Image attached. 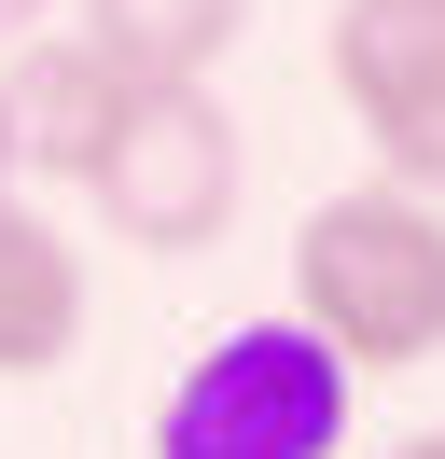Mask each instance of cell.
Here are the masks:
<instances>
[{
    "mask_svg": "<svg viewBox=\"0 0 445 459\" xmlns=\"http://www.w3.org/2000/svg\"><path fill=\"white\" fill-rule=\"evenodd\" d=\"M292 320L334 348L348 376H404L445 348V209L348 181V195L306 209L292 237Z\"/></svg>",
    "mask_w": 445,
    "mask_h": 459,
    "instance_id": "6da1fadb",
    "label": "cell"
},
{
    "mask_svg": "<svg viewBox=\"0 0 445 459\" xmlns=\"http://www.w3.org/2000/svg\"><path fill=\"white\" fill-rule=\"evenodd\" d=\"M348 390L362 376L306 320H237L153 403V459H334L348 446Z\"/></svg>",
    "mask_w": 445,
    "mask_h": 459,
    "instance_id": "7a4b0ae2",
    "label": "cell"
},
{
    "mask_svg": "<svg viewBox=\"0 0 445 459\" xmlns=\"http://www.w3.org/2000/svg\"><path fill=\"white\" fill-rule=\"evenodd\" d=\"M83 195H98V223L126 251H209L237 223V126H222V98L209 84H139L126 126L98 140V168H83Z\"/></svg>",
    "mask_w": 445,
    "mask_h": 459,
    "instance_id": "3957f363",
    "label": "cell"
},
{
    "mask_svg": "<svg viewBox=\"0 0 445 459\" xmlns=\"http://www.w3.org/2000/svg\"><path fill=\"white\" fill-rule=\"evenodd\" d=\"M0 98H14V168L83 181V168H98V140L126 126L139 84H126L83 29H42V42H14V56H0Z\"/></svg>",
    "mask_w": 445,
    "mask_h": 459,
    "instance_id": "277c9868",
    "label": "cell"
},
{
    "mask_svg": "<svg viewBox=\"0 0 445 459\" xmlns=\"http://www.w3.org/2000/svg\"><path fill=\"white\" fill-rule=\"evenodd\" d=\"M83 348V251L56 237V209L0 195V376H56Z\"/></svg>",
    "mask_w": 445,
    "mask_h": 459,
    "instance_id": "5b68a950",
    "label": "cell"
},
{
    "mask_svg": "<svg viewBox=\"0 0 445 459\" xmlns=\"http://www.w3.org/2000/svg\"><path fill=\"white\" fill-rule=\"evenodd\" d=\"M334 98L362 126H404L417 98H445V0H334Z\"/></svg>",
    "mask_w": 445,
    "mask_h": 459,
    "instance_id": "8992f818",
    "label": "cell"
},
{
    "mask_svg": "<svg viewBox=\"0 0 445 459\" xmlns=\"http://www.w3.org/2000/svg\"><path fill=\"white\" fill-rule=\"evenodd\" d=\"M250 0H83V42H98L126 84H209L237 56Z\"/></svg>",
    "mask_w": 445,
    "mask_h": 459,
    "instance_id": "52a82bcc",
    "label": "cell"
},
{
    "mask_svg": "<svg viewBox=\"0 0 445 459\" xmlns=\"http://www.w3.org/2000/svg\"><path fill=\"white\" fill-rule=\"evenodd\" d=\"M376 181L417 195V209H445V98H417L404 126H376Z\"/></svg>",
    "mask_w": 445,
    "mask_h": 459,
    "instance_id": "ba28073f",
    "label": "cell"
},
{
    "mask_svg": "<svg viewBox=\"0 0 445 459\" xmlns=\"http://www.w3.org/2000/svg\"><path fill=\"white\" fill-rule=\"evenodd\" d=\"M56 29V0H0V42H42Z\"/></svg>",
    "mask_w": 445,
    "mask_h": 459,
    "instance_id": "9c48e42d",
    "label": "cell"
},
{
    "mask_svg": "<svg viewBox=\"0 0 445 459\" xmlns=\"http://www.w3.org/2000/svg\"><path fill=\"white\" fill-rule=\"evenodd\" d=\"M14 181H28V168H14V98H0V195H14Z\"/></svg>",
    "mask_w": 445,
    "mask_h": 459,
    "instance_id": "30bf717a",
    "label": "cell"
},
{
    "mask_svg": "<svg viewBox=\"0 0 445 459\" xmlns=\"http://www.w3.org/2000/svg\"><path fill=\"white\" fill-rule=\"evenodd\" d=\"M389 459H445V431H417V446H389Z\"/></svg>",
    "mask_w": 445,
    "mask_h": 459,
    "instance_id": "8fae6325",
    "label": "cell"
}]
</instances>
